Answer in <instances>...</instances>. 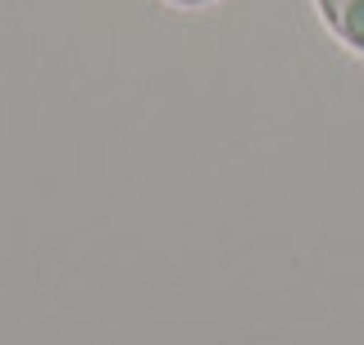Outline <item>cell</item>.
<instances>
[{
	"label": "cell",
	"mask_w": 364,
	"mask_h": 345,
	"mask_svg": "<svg viewBox=\"0 0 364 345\" xmlns=\"http://www.w3.org/2000/svg\"><path fill=\"white\" fill-rule=\"evenodd\" d=\"M310 9L337 50L364 60V0H310Z\"/></svg>",
	"instance_id": "obj_1"
},
{
	"label": "cell",
	"mask_w": 364,
	"mask_h": 345,
	"mask_svg": "<svg viewBox=\"0 0 364 345\" xmlns=\"http://www.w3.org/2000/svg\"><path fill=\"white\" fill-rule=\"evenodd\" d=\"M159 5H168V9H178V14H205V9H214V5H223V0H159Z\"/></svg>",
	"instance_id": "obj_2"
}]
</instances>
